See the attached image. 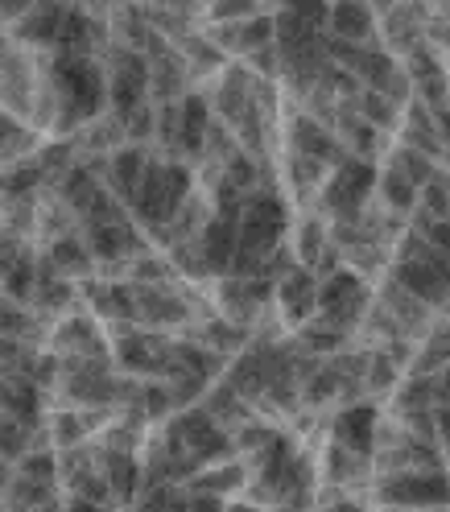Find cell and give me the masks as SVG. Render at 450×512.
Instances as JSON below:
<instances>
[{"instance_id":"cell-1","label":"cell","mask_w":450,"mask_h":512,"mask_svg":"<svg viewBox=\"0 0 450 512\" xmlns=\"http://www.w3.org/2000/svg\"><path fill=\"white\" fill-rule=\"evenodd\" d=\"M281 219H285V211H281V203H277L273 195L252 199V207L244 211V223H240L244 244H248V248H269V244L281 236V228H285Z\"/></svg>"},{"instance_id":"cell-2","label":"cell","mask_w":450,"mask_h":512,"mask_svg":"<svg viewBox=\"0 0 450 512\" xmlns=\"http://www.w3.org/2000/svg\"><path fill=\"white\" fill-rule=\"evenodd\" d=\"M368 182H372V170H368V166H360V162H343L339 174H335V182H331V195H327L331 211H339V215L356 211L360 199H364V190H368Z\"/></svg>"},{"instance_id":"cell-3","label":"cell","mask_w":450,"mask_h":512,"mask_svg":"<svg viewBox=\"0 0 450 512\" xmlns=\"http://www.w3.org/2000/svg\"><path fill=\"white\" fill-rule=\"evenodd\" d=\"M372 5L368 0H339V5L331 9V34L347 38V42H364L372 34Z\"/></svg>"},{"instance_id":"cell-4","label":"cell","mask_w":450,"mask_h":512,"mask_svg":"<svg viewBox=\"0 0 450 512\" xmlns=\"http://www.w3.org/2000/svg\"><path fill=\"white\" fill-rule=\"evenodd\" d=\"M281 302H285V314H289V318H306V314L318 306V294L310 290V277H306V273L285 277V285H281Z\"/></svg>"},{"instance_id":"cell-5","label":"cell","mask_w":450,"mask_h":512,"mask_svg":"<svg viewBox=\"0 0 450 512\" xmlns=\"http://www.w3.org/2000/svg\"><path fill=\"white\" fill-rule=\"evenodd\" d=\"M256 5H261V0H215V17L223 21V17H228V21H244Z\"/></svg>"}]
</instances>
